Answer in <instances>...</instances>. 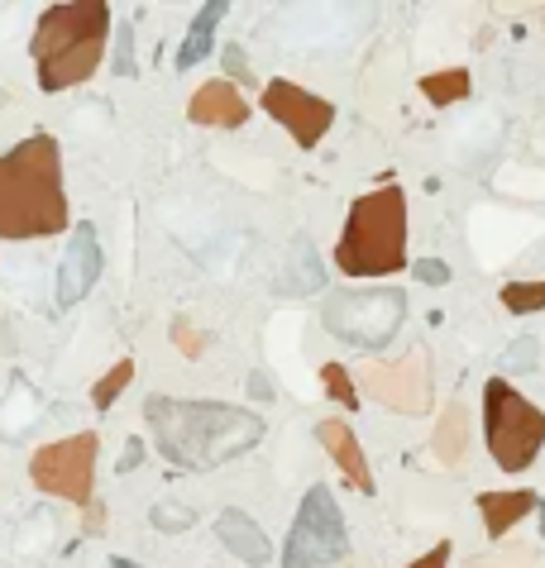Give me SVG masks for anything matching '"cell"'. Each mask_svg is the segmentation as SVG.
<instances>
[{
	"instance_id": "obj_12",
	"label": "cell",
	"mask_w": 545,
	"mask_h": 568,
	"mask_svg": "<svg viewBox=\"0 0 545 568\" xmlns=\"http://www.w3.org/2000/svg\"><path fill=\"white\" fill-rule=\"evenodd\" d=\"M186 120L206 125V129H239V125H249V100H244V92L235 82L211 77V82L196 86L192 100H186Z\"/></svg>"
},
{
	"instance_id": "obj_20",
	"label": "cell",
	"mask_w": 545,
	"mask_h": 568,
	"mask_svg": "<svg viewBox=\"0 0 545 568\" xmlns=\"http://www.w3.org/2000/svg\"><path fill=\"white\" fill-rule=\"evenodd\" d=\"M129 383H135V358H115L110 368L92 383V411L106 416L110 406H115V397H120V392H125Z\"/></svg>"
},
{
	"instance_id": "obj_21",
	"label": "cell",
	"mask_w": 545,
	"mask_h": 568,
	"mask_svg": "<svg viewBox=\"0 0 545 568\" xmlns=\"http://www.w3.org/2000/svg\"><path fill=\"white\" fill-rule=\"evenodd\" d=\"M321 387H325V397L335 401V406H359V387H354V377H350V368H344V363H321Z\"/></svg>"
},
{
	"instance_id": "obj_26",
	"label": "cell",
	"mask_w": 545,
	"mask_h": 568,
	"mask_svg": "<svg viewBox=\"0 0 545 568\" xmlns=\"http://www.w3.org/2000/svg\"><path fill=\"white\" fill-rule=\"evenodd\" d=\"M149 521H153V531H186L196 521V512L192 506H182V502H158L149 512Z\"/></svg>"
},
{
	"instance_id": "obj_19",
	"label": "cell",
	"mask_w": 545,
	"mask_h": 568,
	"mask_svg": "<svg viewBox=\"0 0 545 568\" xmlns=\"http://www.w3.org/2000/svg\"><path fill=\"white\" fill-rule=\"evenodd\" d=\"M416 86H421V96L430 106L445 110V106H459L473 92V77H469V67H445V72H426Z\"/></svg>"
},
{
	"instance_id": "obj_17",
	"label": "cell",
	"mask_w": 545,
	"mask_h": 568,
	"mask_svg": "<svg viewBox=\"0 0 545 568\" xmlns=\"http://www.w3.org/2000/svg\"><path fill=\"white\" fill-rule=\"evenodd\" d=\"M321 287H325V268H321V258H316V244L307 235H297L292 249H287V268H282L278 291L301 297V291H321Z\"/></svg>"
},
{
	"instance_id": "obj_10",
	"label": "cell",
	"mask_w": 545,
	"mask_h": 568,
	"mask_svg": "<svg viewBox=\"0 0 545 568\" xmlns=\"http://www.w3.org/2000/svg\"><path fill=\"white\" fill-rule=\"evenodd\" d=\"M264 110L292 135L297 149H316V143L330 135V125H335V106H330L325 96H316L287 77H272L264 86Z\"/></svg>"
},
{
	"instance_id": "obj_32",
	"label": "cell",
	"mask_w": 545,
	"mask_h": 568,
	"mask_svg": "<svg viewBox=\"0 0 545 568\" xmlns=\"http://www.w3.org/2000/svg\"><path fill=\"white\" fill-rule=\"evenodd\" d=\"M106 568H143V564H135V559H120V555H115V559H106Z\"/></svg>"
},
{
	"instance_id": "obj_13",
	"label": "cell",
	"mask_w": 545,
	"mask_h": 568,
	"mask_svg": "<svg viewBox=\"0 0 545 568\" xmlns=\"http://www.w3.org/2000/svg\"><path fill=\"white\" fill-rule=\"evenodd\" d=\"M316 440H321V449H325L330 459H335V469L344 473V483H350L354 492H364V497H373V492H378V483H373V469H368V454H364V444L354 440L350 420L325 416L321 426H316Z\"/></svg>"
},
{
	"instance_id": "obj_18",
	"label": "cell",
	"mask_w": 545,
	"mask_h": 568,
	"mask_svg": "<svg viewBox=\"0 0 545 568\" xmlns=\"http://www.w3.org/2000/svg\"><path fill=\"white\" fill-rule=\"evenodd\" d=\"M225 0H206V6L196 10V20L186 24V39H182V49H178V72H186V67H196L201 57L211 53V43H215V24L225 20Z\"/></svg>"
},
{
	"instance_id": "obj_31",
	"label": "cell",
	"mask_w": 545,
	"mask_h": 568,
	"mask_svg": "<svg viewBox=\"0 0 545 568\" xmlns=\"http://www.w3.org/2000/svg\"><path fill=\"white\" fill-rule=\"evenodd\" d=\"M86 512H92V516H86V531H100V526H106V506H100V502H92V506H86Z\"/></svg>"
},
{
	"instance_id": "obj_8",
	"label": "cell",
	"mask_w": 545,
	"mask_h": 568,
	"mask_svg": "<svg viewBox=\"0 0 545 568\" xmlns=\"http://www.w3.org/2000/svg\"><path fill=\"white\" fill-rule=\"evenodd\" d=\"M354 387L397 416H426L436 406V358H430L426 344H416L402 358H387V363L368 358L354 373Z\"/></svg>"
},
{
	"instance_id": "obj_34",
	"label": "cell",
	"mask_w": 545,
	"mask_h": 568,
	"mask_svg": "<svg viewBox=\"0 0 545 568\" xmlns=\"http://www.w3.org/2000/svg\"><path fill=\"white\" fill-rule=\"evenodd\" d=\"M541 29H545V6H541Z\"/></svg>"
},
{
	"instance_id": "obj_15",
	"label": "cell",
	"mask_w": 545,
	"mask_h": 568,
	"mask_svg": "<svg viewBox=\"0 0 545 568\" xmlns=\"http://www.w3.org/2000/svg\"><path fill=\"white\" fill-rule=\"evenodd\" d=\"M215 535H221V545L235 555L239 564H249V568H264L272 559V545H268V535L254 526V516H244V512H221L215 516Z\"/></svg>"
},
{
	"instance_id": "obj_14",
	"label": "cell",
	"mask_w": 545,
	"mask_h": 568,
	"mask_svg": "<svg viewBox=\"0 0 545 568\" xmlns=\"http://www.w3.org/2000/svg\"><path fill=\"white\" fill-rule=\"evenodd\" d=\"M531 512H541V497L531 487H507V492H479V516L488 540H502L507 531H516Z\"/></svg>"
},
{
	"instance_id": "obj_2",
	"label": "cell",
	"mask_w": 545,
	"mask_h": 568,
	"mask_svg": "<svg viewBox=\"0 0 545 568\" xmlns=\"http://www.w3.org/2000/svg\"><path fill=\"white\" fill-rule=\"evenodd\" d=\"M67 225L63 149L53 135H29L0 153V239H49Z\"/></svg>"
},
{
	"instance_id": "obj_4",
	"label": "cell",
	"mask_w": 545,
	"mask_h": 568,
	"mask_svg": "<svg viewBox=\"0 0 545 568\" xmlns=\"http://www.w3.org/2000/svg\"><path fill=\"white\" fill-rule=\"evenodd\" d=\"M335 268L344 278H393L407 268V192L378 182L350 206L335 244Z\"/></svg>"
},
{
	"instance_id": "obj_11",
	"label": "cell",
	"mask_w": 545,
	"mask_h": 568,
	"mask_svg": "<svg viewBox=\"0 0 545 568\" xmlns=\"http://www.w3.org/2000/svg\"><path fill=\"white\" fill-rule=\"evenodd\" d=\"M100 239H96V225H77V235H72L67 244V254H63V264H57V306L63 311H72L86 291H92L100 282Z\"/></svg>"
},
{
	"instance_id": "obj_25",
	"label": "cell",
	"mask_w": 545,
	"mask_h": 568,
	"mask_svg": "<svg viewBox=\"0 0 545 568\" xmlns=\"http://www.w3.org/2000/svg\"><path fill=\"white\" fill-rule=\"evenodd\" d=\"M206 330H196V325H186V320H172V349H178V354L182 358H201V354H206Z\"/></svg>"
},
{
	"instance_id": "obj_3",
	"label": "cell",
	"mask_w": 545,
	"mask_h": 568,
	"mask_svg": "<svg viewBox=\"0 0 545 568\" xmlns=\"http://www.w3.org/2000/svg\"><path fill=\"white\" fill-rule=\"evenodd\" d=\"M115 34V10L106 0H72V6H49L34 24L29 53H34V77L43 96L72 92L96 67L106 63V43Z\"/></svg>"
},
{
	"instance_id": "obj_28",
	"label": "cell",
	"mask_w": 545,
	"mask_h": 568,
	"mask_svg": "<svg viewBox=\"0 0 545 568\" xmlns=\"http://www.w3.org/2000/svg\"><path fill=\"white\" fill-rule=\"evenodd\" d=\"M416 278H421L426 287H445L450 282V264H440V258H421V264H416Z\"/></svg>"
},
{
	"instance_id": "obj_29",
	"label": "cell",
	"mask_w": 545,
	"mask_h": 568,
	"mask_svg": "<svg viewBox=\"0 0 545 568\" xmlns=\"http://www.w3.org/2000/svg\"><path fill=\"white\" fill-rule=\"evenodd\" d=\"M450 555H455V545L450 540H440L436 549H426L421 559H412L407 568H450Z\"/></svg>"
},
{
	"instance_id": "obj_33",
	"label": "cell",
	"mask_w": 545,
	"mask_h": 568,
	"mask_svg": "<svg viewBox=\"0 0 545 568\" xmlns=\"http://www.w3.org/2000/svg\"><path fill=\"white\" fill-rule=\"evenodd\" d=\"M541 535H545V506H541Z\"/></svg>"
},
{
	"instance_id": "obj_5",
	"label": "cell",
	"mask_w": 545,
	"mask_h": 568,
	"mask_svg": "<svg viewBox=\"0 0 545 568\" xmlns=\"http://www.w3.org/2000/svg\"><path fill=\"white\" fill-rule=\"evenodd\" d=\"M483 444L502 473H526L545 449V411L526 401L507 377L483 383Z\"/></svg>"
},
{
	"instance_id": "obj_6",
	"label": "cell",
	"mask_w": 545,
	"mask_h": 568,
	"mask_svg": "<svg viewBox=\"0 0 545 568\" xmlns=\"http://www.w3.org/2000/svg\"><path fill=\"white\" fill-rule=\"evenodd\" d=\"M402 320H407V291L402 287H373V291H330L321 306V325L340 344L368 349L378 354L397 340Z\"/></svg>"
},
{
	"instance_id": "obj_1",
	"label": "cell",
	"mask_w": 545,
	"mask_h": 568,
	"mask_svg": "<svg viewBox=\"0 0 545 568\" xmlns=\"http://www.w3.org/2000/svg\"><path fill=\"white\" fill-rule=\"evenodd\" d=\"M143 426L153 435V449L186 473H211L221 463L249 454L264 440V416L235 401H182V397H143Z\"/></svg>"
},
{
	"instance_id": "obj_24",
	"label": "cell",
	"mask_w": 545,
	"mask_h": 568,
	"mask_svg": "<svg viewBox=\"0 0 545 568\" xmlns=\"http://www.w3.org/2000/svg\"><path fill=\"white\" fill-rule=\"evenodd\" d=\"M541 358V344L531 340V334H522V340H512L507 349H502V373H531Z\"/></svg>"
},
{
	"instance_id": "obj_23",
	"label": "cell",
	"mask_w": 545,
	"mask_h": 568,
	"mask_svg": "<svg viewBox=\"0 0 545 568\" xmlns=\"http://www.w3.org/2000/svg\"><path fill=\"white\" fill-rule=\"evenodd\" d=\"M110 67H115V77H135L139 63H135V24L120 20L115 24V57H110Z\"/></svg>"
},
{
	"instance_id": "obj_27",
	"label": "cell",
	"mask_w": 545,
	"mask_h": 568,
	"mask_svg": "<svg viewBox=\"0 0 545 568\" xmlns=\"http://www.w3.org/2000/svg\"><path fill=\"white\" fill-rule=\"evenodd\" d=\"M221 57H225V82H235L239 92H244V86L254 82V72H249V57H244V49H235V43H229V49H225Z\"/></svg>"
},
{
	"instance_id": "obj_30",
	"label": "cell",
	"mask_w": 545,
	"mask_h": 568,
	"mask_svg": "<svg viewBox=\"0 0 545 568\" xmlns=\"http://www.w3.org/2000/svg\"><path fill=\"white\" fill-rule=\"evenodd\" d=\"M143 463V440L135 435V440H125V449H120V459H115V473H135Z\"/></svg>"
},
{
	"instance_id": "obj_16",
	"label": "cell",
	"mask_w": 545,
	"mask_h": 568,
	"mask_svg": "<svg viewBox=\"0 0 545 568\" xmlns=\"http://www.w3.org/2000/svg\"><path fill=\"white\" fill-rule=\"evenodd\" d=\"M430 454H436L445 469H459L469 459V416L464 401H445L436 416V435H430Z\"/></svg>"
},
{
	"instance_id": "obj_7",
	"label": "cell",
	"mask_w": 545,
	"mask_h": 568,
	"mask_svg": "<svg viewBox=\"0 0 545 568\" xmlns=\"http://www.w3.org/2000/svg\"><path fill=\"white\" fill-rule=\"evenodd\" d=\"M350 555V526L325 483H311L301 492V506L292 516V531L282 540V568H330Z\"/></svg>"
},
{
	"instance_id": "obj_9",
	"label": "cell",
	"mask_w": 545,
	"mask_h": 568,
	"mask_svg": "<svg viewBox=\"0 0 545 568\" xmlns=\"http://www.w3.org/2000/svg\"><path fill=\"white\" fill-rule=\"evenodd\" d=\"M96 459H100V435L77 430V435H67V440L34 449L29 483L39 492H49V497H63L86 512V506L96 502Z\"/></svg>"
},
{
	"instance_id": "obj_22",
	"label": "cell",
	"mask_w": 545,
	"mask_h": 568,
	"mask_svg": "<svg viewBox=\"0 0 545 568\" xmlns=\"http://www.w3.org/2000/svg\"><path fill=\"white\" fill-rule=\"evenodd\" d=\"M498 301L507 306L512 315H531V311H541L545 306V282H502Z\"/></svg>"
}]
</instances>
